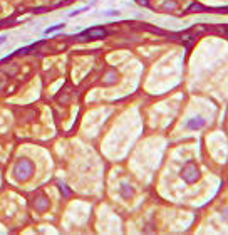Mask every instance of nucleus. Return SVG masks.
<instances>
[{
    "label": "nucleus",
    "mask_w": 228,
    "mask_h": 235,
    "mask_svg": "<svg viewBox=\"0 0 228 235\" xmlns=\"http://www.w3.org/2000/svg\"><path fill=\"white\" fill-rule=\"evenodd\" d=\"M32 171V165H30V161H25V159H22L20 163L17 165V173L20 175L22 173V178H25L27 175Z\"/></svg>",
    "instance_id": "nucleus-1"
},
{
    "label": "nucleus",
    "mask_w": 228,
    "mask_h": 235,
    "mask_svg": "<svg viewBox=\"0 0 228 235\" xmlns=\"http://www.w3.org/2000/svg\"><path fill=\"white\" fill-rule=\"evenodd\" d=\"M86 35L94 37V39H99V37L106 35V30L104 29H91V30H87V32H86Z\"/></svg>",
    "instance_id": "nucleus-2"
}]
</instances>
